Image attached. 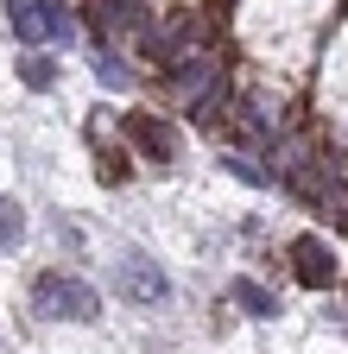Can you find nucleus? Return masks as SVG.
<instances>
[{"mask_svg":"<svg viewBox=\"0 0 348 354\" xmlns=\"http://www.w3.org/2000/svg\"><path fill=\"white\" fill-rule=\"evenodd\" d=\"M32 304H38V317L45 323H95V310L102 297L82 285V279H64V272H45L32 285Z\"/></svg>","mask_w":348,"mask_h":354,"instance_id":"nucleus-1","label":"nucleus"},{"mask_svg":"<svg viewBox=\"0 0 348 354\" xmlns=\"http://www.w3.org/2000/svg\"><path fill=\"white\" fill-rule=\"evenodd\" d=\"M19 241H26V209L13 196H0V253H13Z\"/></svg>","mask_w":348,"mask_h":354,"instance_id":"nucleus-7","label":"nucleus"},{"mask_svg":"<svg viewBox=\"0 0 348 354\" xmlns=\"http://www.w3.org/2000/svg\"><path fill=\"white\" fill-rule=\"evenodd\" d=\"M19 76H26V88H51V82H57V64H51V57H26Z\"/></svg>","mask_w":348,"mask_h":354,"instance_id":"nucleus-10","label":"nucleus"},{"mask_svg":"<svg viewBox=\"0 0 348 354\" xmlns=\"http://www.w3.org/2000/svg\"><path fill=\"white\" fill-rule=\"evenodd\" d=\"M235 304H241V310H253V317H279V297H273V291H259L253 279H241V285H235Z\"/></svg>","mask_w":348,"mask_h":354,"instance_id":"nucleus-8","label":"nucleus"},{"mask_svg":"<svg viewBox=\"0 0 348 354\" xmlns=\"http://www.w3.org/2000/svg\"><path fill=\"white\" fill-rule=\"evenodd\" d=\"M291 272L304 279V285H336V253H329V241H317V234H297L291 241Z\"/></svg>","mask_w":348,"mask_h":354,"instance_id":"nucleus-3","label":"nucleus"},{"mask_svg":"<svg viewBox=\"0 0 348 354\" xmlns=\"http://www.w3.org/2000/svg\"><path fill=\"white\" fill-rule=\"evenodd\" d=\"M120 291L134 297V304H165L171 285H165V272H158L146 253H127V259H120Z\"/></svg>","mask_w":348,"mask_h":354,"instance_id":"nucleus-4","label":"nucleus"},{"mask_svg":"<svg viewBox=\"0 0 348 354\" xmlns=\"http://www.w3.org/2000/svg\"><path fill=\"white\" fill-rule=\"evenodd\" d=\"M7 19H13V38L26 44H45V38H64V13H57V0H7Z\"/></svg>","mask_w":348,"mask_h":354,"instance_id":"nucleus-2","label":"nucleus"},{"mask_svg":"<svg viewBox=\"0 0 348 354\" xmlns=\"http://www.w3.org/2000/svg\"><path fill=\"white\" fill-rule=\"evenodd\" d=\"M127 140H134L152 165H171V158H178V133H171L165 120H152V114H127Z\"/></svg>","mask_w":348,"mask_h":354,"instance_id":"nucleus-5","label":"nucleus"},{"mask_svg":"<svg viewBox=\"0 0 348 354\" xmlns=\"http://www.w3.org/2000/svg\"><path fill=\"white\" fill-rule=\"evenodd\" d=\"M209 82H222V70H215L209 57H190V64L178 70V102H190V108H209V102H203V88H209Z\"/></svg>","mask_w":348,"mask_h":354,"instance_id":"nucleus-6","label":"nucleus"},{"mask_svg":"<svg viewBox=\"0 0 348 354\" xmlns=\"http://www.w3.org/2000/svg\"><path fill=\"white\" fill-rule=\"evenodd\" d=\"M102 19L114 32H140V0H102Z\"/></svg>","mask_w":348,"mask_h":354,"instance_id":"nucleus-9","label":"nucleus"},{"mask_svg":"<svg viewBox=\"0 0 348 354\" xmlns=\"http://www.w3.org/2000/svg\"><path fill=\"white\" fill-rule=\"evenodd\" d=\"M95 76H102L108 88H127V64H120V57H102V64H95Z\"/></svg>","mask_w":348,"mask_h":354,"instance_id":"nucleus-11","label":"nucleus"}]
</instances>
